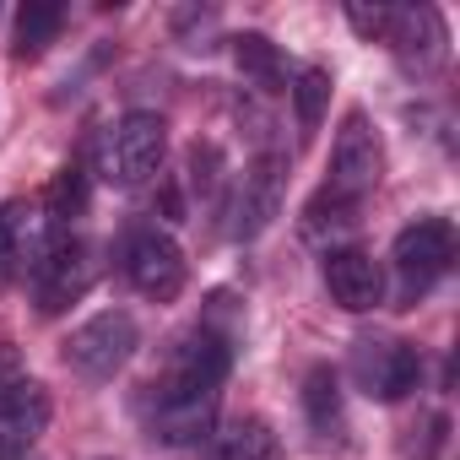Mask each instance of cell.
<instances>
[{"instance_id": "9c48e42d", "label": "cell", "mask_w": 460, "mask_h": 460, "mask_svg": "<svg viewBox=\"0 0 460 460\" xmlns=\"http://www.w3.org/2000/svg\"><path fill=\"white\" fill-rule=\"evenodd\" d=\"M55 239L60 234L49 227L44 206H28V200H6V206H0V288L28 277Z\"/></svg>"}, {"instance_id": "4fadbf2b", "label": "cell", "mask_w": 460, "mask_h": 460, "mask_svg": "<svg viewBox=\"0 0 460 460\" xmlns=\"http://www.w3.org/2000/svg\"><path fill=\"white\" fill-rule=\"evenodd\" d=\"M217 422V395H200V401H146V433L168 449H184V444H200Z\"/></svg>"}, {"instance_id": "30bf717a", "label": "cell", "mask_w": 460, "mask_h": 460, "mask_svg": "<svg viewBox=\"0 0 460 460\" xmlns=\"http://www.w3.org/2000/svg\"><path fill=\"white\" fill-rule=\"evenodd\" d=\"M282 184H288V152L271 146L250 163L239 195H234V239H255L271 227V217L282 211Z\"/></svg>"}, {"instance_id": "277c9868", "label": "cell", "mask_w": 460, "mask_h": 460, "mask_svg": "<svg viewBox=\"0 0 460 460\" xmlns=\"http://www.w3.org/2000/svg\"><path fill=\"white\" fill-rule=\"evenodd\" d=\"M390 261H395V277H401V298L406 304L422 298L455 266V227H449V217H417V222H406L401 234H395Z\"/></svg>"}, {"instance_id": "8fae6325", "label": "cell", "mask_w": 460, "mask_h": 460, "mask_svg": "<svg viewBox=\"0 0 460 460\" xmlns=\"http://www.w3.org/2000/svg\"><path fill=\"white\" fill-rule=\"evenodd\" d=\"M320 277H325L331 304H341L347 314H368V309H379V304H385V271L374 266V255H368V250H352V244L325 250Z\"/></svg>"}, {"instance_id": "ba28073f", "label": "cell", "mask_w": 460, "mask_h": 460, "mask_svg": "<svg viewBox=\"0 0 460 460\" xmlns=\"http://www.w3.org/2000/svg\"><path fill=\"white\" fill-rule=\"evenodd\" d=\"M119 266H125V282L152 304H168L184 288V250L163 227H136L119 250Z\"/></svg>"}, {"instance_id": "d6986e66", "label": "cell", "mask_w": 460, "mask_h": 460, "mask_svg": "<svg viewBox=\"0 0 460 460\" xmlns=\"http://www.w3.org/2000/svg\"><path fill=\"white\" fill-rule=\"evenodd\" d=\"M82 211H87V168H82V163H66V168L55 173L49 195H44V217H49L55 234H66Z\"/></svg>"}, {"instance_id": "8992f818", "label": "cell", "mask_w": 460, "mask_h": 460, "mask_svg": "<svg viewBox=\"0 0 460 460\" xmlns=\"http://www.w3.org/2000/svg\"><path fill=\"white\" fill-rule=\"evenodd\" d=\"M141 347V331H136V314L125 309H103L93 320H82L71 336H66V368L82 374V379H114L130 352Z\"/></svg>"}, {"instance_id": "e0dca14e", "label": "cell", "mask_w": 460, "mask_h": 460, "mask_svg": "<svg viewBox=\"0 0 460 460\" xmlns=\"http://www.w3.org/2000/svg\"><path fill=\"white\" fill-rule=\"evenodd\" d=\"M66 28V6H55V0H28V6L17 12V33H12V55L17 60H39Z\"/></svg>"}, {"instance_id": "9a60e30c", "label": "cell", "mask_w": 460, "mask_h": 460, "mask_svg": "<svg viewBox=\"0 0 460 460\" xmlns=\"http://www.w3.org/2000/svg\"><path fill=\"white\" fill-rule=\"evenodd\" d=\"M304 417H309V428L320 433V438H341V428H347V406H341V379H336V368H309L304 374Z\"/></svg>"}, {"instance_id": "ffe728a7", "label": "cell", "mask_w": 460, "mask_h": 460, "mask_svg": "<svg viewBox=\"0 0 460 460\" xmlns=\"http://www.w3.org/2000/svg\"><path fill=\"white\" fill-rule=\"evenodd\" d=\"M288 93H293V103H298V130H304V136H309V130H320L325 103H331V71L309 66V71H298V82H293Z\"/></svg>"}, {"instance_id": "52a82bcc", "label": "cell", "mask_w": 460, "mask_h": 460, "mask_svg": "<svg viewBox=\"0 0 460 460\" xmlns=\"http://www.w3.org/2000/svg\"><path fill=\"white\" fill-rule=\"evenodd\" d=\"M385 179V146H379V130L368 125V114H347L341 130H336V146H331V179L325 190L347 195V200H368Z\"/></svg>"}, {"instance_id": "5b68a950", "label": "cell", "mask_w": 460, "mask_h": 460, "mask_svg": "<svg viewBox=\"0 0 460 460\" xmlns=\"http://www.w3.org/2000/svg\"><path fill=\"white\" fill-rule=\"evenodd\" d=\"M33 282V298H39V314H60L71 309L76 298H87V288L98 282V244L93 239H76V234H60L39 266L28 271Z\"/></svg>"}, {"instance_id": "6da1fadb", "label": "cell", "mask_w": 460, "mask_h": 460, "mask_svg": "<svg viewBox=\"0 0 460 460\" xmlns=\"http://www.w3.org/2000/svg\"><path fill=\"white\" fill-rule=\"evenodd\" d=\"M227 368H234V336L217 331L211 320H200L195 331L179 336V347L168 352L163 374L146 385V401H200V395H222Z\"/></svg>"}, {"instance_id": "7402d4cb", "label": "cell", "mask_w": 460, "mask_h": 460, "mask_svg": "<svg viewBox=\"0 0 460 460\" xmlns=\"http://www.w3.org/2000/svg\"><path fill=\"white\" fill-rule=\"evenodd\" d=\"M22 379H33V374L22 368V358H17V352H12L6 341H0V406H6V401H12V390H17Z\"/></svg>"}, {"instance_id": "7a4b0ae2", "label": "cell", "mask_w": 460, "mask_h": 460, "mask_svg": "<svg viewBox=\"0 0 460 460\" xmlns=\"http://www.w3.org/2000/svg\"><path fill=\"white\" fill-rule=\"evenodd\" d=\"M163 152H168V119L152 114V109H130L125 119H114L103 130L98 173L114 190H136V184H146L163 168Z\"/></svg>"}, {"instance_id": "5bb4252c", "label": "cell", "mask_w": 460, "mask_h": 460, "mask_svg": "<svg viewBox=\"0 0 460 460\" xmlns=\"http://www.w3.org/2000/svg\"><path fill=\"white\" fill-rule=\"evenodd\" d=\"M358 200L336 195V190H320L309 206H304V239L309 244H325V250H341V239L358 227Z\"/></svg>"}, {"instance_id": "3957f363", "label": "cell", "mask_w": 460, "mask_h": 460, "mask_svg": "<svg viewBox=\"0 0 460 460\" xmlns=\"http://www.w3.org/2000/svg\"><path fill=\"white\" fill-rule=\"evenodd\" d=\"M352 379L368 401H406L422 385V352L406 336H358L352 341Z\"/></svg>"}, {"instance_id": "44dd1931", "label": "cell", "mask_w": 460, "mask_h": 460, "mask_svg": "<svg viewBox=\"0 0 460 460\" xmlns=\"http://www.w3.org/2000/svg\"><path fill=\"white\" fill-rule=\"evenodd\" d=\"M390 17H395V6H347V22L363 39H385L390 33Z\"/></svg>"}, {"instance_id": "603a6c76", "label": "cell", "mask_w": 460, "mask_h": 460, "mask_svg": "<svg viewBox=\"0 0 460 460\" xmlns=\"http://www.w3.org/2000/svg\"><path fill=\"white\" fill-rule=\"evenodd\" d=\"M0 460H28V444H17V438L0 433Z\"/></svg>"}, {"instance_id": "7c38bea8", "label": "cell", "mask_w": 460, "mask_h": 460, "mask_svg": "<svg viewBox=\"0 0 460 460\" xmlns=\"http://www.w3.org/2000/svg\"><path fill=\"white\" fill-rule=\"evenodd\" d=\"M385 44L395 49V60H401L406 71L428 76V71L444 66V44H449V33H444V17H438L433 6H411V12H395V17H390Z\"/></svg>"}, {"instance_id": "ac0fdd59", "label": "cell", "mask_w": 460, "mask_h": 460, "mask_svg": "<svg viewBox=\"0 0 460 460\" xmlns=\"http://www.w3.org/2000/svg\"><path fill=\"white\" fill-rule=\"evenodd\" d=\"M211 460H277V433L266 417H239L211 444Z\"/></svg>"}, {"instance_id": "2e32d148", "label": "cell", "mask_w": 460, "mask_h": 460, "mask_svg": "<svg viewBox=\"0 0 460 460\" xmlns=\"http://www.w3.org/2000/svg\"><path fill=\"white\" fill-rule=\"evenodd\" d=\"M234 60H239V71H244L250 87H261V93H288V60H282V49H277L266 33H239V39H234Z\"/></svg>"}]
</instances>
